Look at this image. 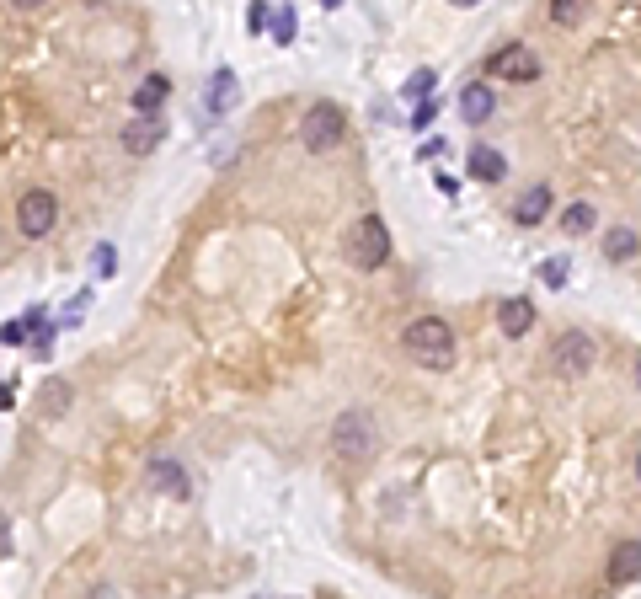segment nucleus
<instances>
[{
    "instance_id": "20e7f679",
    "label": "nucleus",
    "mask_w": 641,
    "mask_h": 599,
    "mask_svg": "<svg viewBox=\"0 0 641 599\" xmlns=\"http://www.w3.org/2000/svg\"><path fill=\"white\" fill-rule=\"evenodd\" d=\"M54 225H59V198L49 188H27L17 198V230H22L27 241H43Z\"/></svg>"
},
{
    "instance_id": "ddd939ff",
    "label": "nucleus",
    "mask_w": 641,
    "mask_h": 599,
    "mask_svg": "<svg viewBox=\"0 0 641 599\" xmlns=\"http://www.w3.org/2000/svg\"><path fill=\"white\" fill-rule=\"evenodd\" d=\"M166 97H171V81H166V75H145V81H139V91H134L139 118H155V113L166 107Z\"/></svg>"
},
{
    "instance_id": "393cba45",
    "label": "nucleus",
    "mask_w": 641,
    "mask_h": 599,
    "mask_svg": "<svg viewBox=\"0 0 641 599\" xmlns=\"http://www.w3.org/2000/svg\"><path fill=\"white\" fill-rule=\"evenodd\" d=\"M0 343H11V348H17V343H33L27 321H22V316H17V321H6V327H0Z\"/></svg>"
},
{
    "instance_id": "bb28decb",
    "label": "nucleus",
    "mask_w": 641,
    "mask_h": 599,
    "mask_svg": "<svg viewBox=\"0 0 641 599\" xmlns=\"http://www.w3.org/2000/svg\"><path fill=\"white\" fill-rule=\"evenodd\" d=\"M433 188H439L444 198H455V193H460V177H455V172H449V166H444V172H433Z\"/></svg>"
},
{
    "instance_id": "39448f33",
    "label": "nucleus",
    "mask_w": 641,
    "mask_h": 599,
    "mask_svg": "<svg viewBox=\"0 0 641 599\" xmlns=\"http://www.w3.org/2000/svg\"><path fill=\"white\" fill-rule=\"evenodd\" d=\"M353 263L358 268H385L390 263V230H385L380 214H364V220H358V230H353Z\"/></svg>"
},
{
    "instance_id": "6e6552de",
    "label": "nucleus",
    "mask_w": 641,
    "mask_h": 599,
    "mask_svg": "<svg viewBox=\"0 0 641 599\" xmlns=\"http://www.w3.org/2000/svg\"><path fill=\"white\" fill-rule=\"evenodd\" d=\"M492 107H497V91H492L487 81L460 86V118H465V124H487V118H492Z\"/></svg>"
},
{
    "instance_id": "72a5a7b5",
    "label": "nucleus",
    "mask_w": 641,
    "mask_h": 599,
    "mask_svg": "<svg viewBox=\"0 0 641 599\" xmlns=\"http://www.w3.org/2000/svg\"><path fill=\"white\" fill-rule=\"evenodd\" d=\"M636 476H641V455H636Z\"/></svg>"
},
{
    "instance_id": "7c9ffc66",
    "label": "nucleus",
    "mask_w": 641,
    "mask_h": 599,
    "mask_svg": "<svg viewBox=\"0 0 641 599\" xmlns=\"http://www.w3.org/2000/svg\"><path fill=\"white\" fill-rule=\"evenodd\" d=\"M11 391H17V386H0V412H6L11 402H17V396H11Z\"/></svg>"
},
{
    "instance_id": "2f4dec72",
    "label": "nucleus",
    "mask_w": 641,
    "mask_h": 599,
    "mask_svg": "<svg viewBox=\"0 0 641 599\" xmlns=\"http://www.w3.org/2000/svg\"><path fill=\"white\" fill-rule=\"evenodd\" d=\"M91 599H113V589H91Z\"/></svg>"
},
{
    "instance_id": "7ed1b4c3",
    "label": "nucleus",
    "mask_w": 641,
    "mask_h": 599,
    "mask_svg": "<svg viewBox=\"0 0 641 599\" xmlns=\"http://www.w3.org/2000/svg\"><path fill=\"white\" fill-rule=\"evenodd\" d=\"M342 134H348V118H342L337 102H316V107L300 118V145H305V150H337Z\"/></svg>"
},
{
    "instance_id": "473e14b6",
    "label": "nucleus",
    "mask_w": 641,
    "mask_h": 599,
    "mask_svg": "<svg viewBox=\"0 0 641 599\" xmlns=\"http://www.w3.org/2000/svg\"><path fill=\"white\" fill-rule=\"evenodd\" d=\"M636 386H641V359H636Z\"/></svg>"
},
{
    "instance_id": "5701e85b",
    "label": "nucleus",
    "mask_w": 641,
    "mask_h": 599,
    "mask_svg": "<svg viewBox=\"0 0 641 599\" xmlns=\"http://www.w3.org/2000/svg\"><path fill=\"white\" fill-rule=\"evenodd\" d=\"M433 81H439V75L433 70H417L412 81H406V97H417V102H428V91H433Z\"/></svg>"
},
{
    "instance_id": "2eb2a0df",
    "label": "nucleus",
    "mask_w": 641,
    "mask_h": 599,
    "mask_svg": "<svg viewBox=\"0 0 641 599\" xmlns=\"http://www.w3.org/2000/svg\"><path fill=\"white\" fill-rule=\"evenodd\" d=\"M471 177H476V182H503V177H508L503 150H492V145H471Z\"/></svg>"
},
{
    "instance_id": "f03ea898",
    "label": "nucleus",
    "mask_w": 641,
    "mask_h": 599,
    "mask_svg": "<svg viewBox=\"0 0 641 599\" xmlns=\"http://www.w3.org/2000/svg\"><path fill=\"white\" fill-rule=\"evenodd\" d=\"M332 455L348 460V466H364V460L374 455V423L364 418V412H342V418L332 423Z\"/></svg>"
},
{
    "instance_id": "9b49d317",
    "label": "nucleus",
    "mask_w": 641,
    "mask_h": 599,
    "mask_svg": "<svg viewBox=\"0 0 641 599\" xmlns=\"http://www.w3.org/2000/svg\"><path fill=\"white\" fill-rule=\"evenodd\" d=\"M150 487H161V493L171 498H193V482H187V471L177 466V460H150Z\"/></svg>"
},
{
    "instance_id": "0eeeda50",
    "label": "nucleus",
    "mask_w": 641,
    "mask_h": 599,
    "mask_svg": "<svg viewBox=\"0 0 641 599\" xmlns=\"http://www.w3.org/2000/svg\"><path fill=\"white\" fill-rule=\"evenodd\" d=\"M588 364H593V343H588V337L583 332H561L556 337V370L561 375H583Z\"/></svg>"
},
{
    "instance_id": "dca6fc26",
    "label": "nucleus",
    "mask_w": 641,
    "mask_h": 599,
    "mask_svg": "<svg viewBox=\"0 0 641 599\" xmlns=\"http://www.w3.org/2000/svg\"><path fill=\"white\" fill-rule=\"evenodd\" d=\"M236 91H241V81H236V70H214V81H209V118H220V113H230V102H236Z\"/></svg>"
},
{
    "instance_id": "aec40b11",
    "label": "nucleus",
    "mask_w": 641,
    "mask_h": 599,
    "mask_svg": "<svg viewBox=\"0 0 641 599\" xmlns=\"http://www.w3.org/2000/svg\"><path fill=\"white\" fill-rule=\"evenodd\" d=\"M91 273H97V279H113V273H118V247H113V241H102V247L91 252Z\"/></svg>"
},
{
    "instance_id": "cd10ccee",
    "label": "nucleus",
    "mask_w": 641,
    "mask_h": 599,
    "mask_svg": "<svg viewBox=\"0 0 641 599\" xmlns=\"http://www.w3.org/2000/svg\"><path fill=\"white\" fill-rule=\"evenodd\" d=\"M268 11L273 6H252V11H246V27H252V33H268Z\"/></svg>"
},
{
    "instance_id": "f3484780",
    "label": "nucleus",
    "mask_w": 641,
    "mask_h": 599,
    "mask_svg": "<svg viewBox=\"0 0 641 599\" xmlns=\"http://www.w3.org/2000/svg\"><path fill=\"white\" fill-rule=\"evenodd\" d=\"M636 247H641V236H636L631 225L604 230V257H609V263H625V257H636Z\"/></svg>"
},
{
    "instance_id": "a878e982",
    "label": "nucleus",
    "mask_w": 641,
    "mask_h": 599,
    "mask_svg": "<svg viewBox=\"0 0 641 599\" xmlns=\"http://www.w3.org/2000/svg\"><path fill=\"white\" fill-rule=\"evenodd\" d=\"M54 337H59V327H43V332L33 337V343H27V348H33L38 359H49V353H54Z\"/></svg>"
},
{
    "instance_id": "9d476101",
    "label": "nucleus",
    "mask_w": 641,
    "mask_h": 599,
    "mask_svg": "<svg viewBox=\"0 0 641 599\" xmlns=\"http://www.w3.org/2000/svg\"><path fill=\"white\" fill-rule=\"evenodd\" d=\"M497 327H503V337H524L529 327H535V300H524V295H513L497 305Z\"/></svg>"
},
{
    "instance_id": "c85d7f7f",
    "label": "nucleus",
    "mask_w": 641,
    "mask_h": 599,
    "mask_svg": "<svg viewBox=\"0 0 641 599\" xmlns=\"http://www.w3.org/2000/svg\"><path fill=\"white\" fill-rule=\"evenodd\" d=\"M551 17H556L561 27H567V22H577V17H583V11H577L572 0H556V11H551Z\"/></svg>"
},
{
    "instance_id": "f257e3e1",
    "label": "nucleus",
    "mask_w": 641,
    "mask_h": 599,
    "mask_svg": "<svg viewBox=\"0 0 641 599\" xmlns=\"http://www.w3.org/2000/svg\"><path fill=\"white\" fill-rule=\"evenodd\" d=\"M401 343L422 370H449V364H455V332H449L444 316H417Z\"/></svg>"
},
{
    "instance_id": "6ab92c4d",
    "label": "nucleus",
    "mask_w": 641,
    "mask_h": 599,
    "mask_svg": "<svg viewBox=\"0 0 641 599\" xmlns=\"http://www.w3.org/2000/svg\"><path fill=\"white\" fill-rule=\"evenodd\" d=\"M593 225H599V214H593V204H583V198L561 209V230H567V236H588Z\"/></svg>"
},
{
    "instance_id": "4468645a",
    "label": "nucleus",
    "mask_w": 641,
    "mask_h": 599,
    "mask_svg": "<svg viewBox=\"0 0 641 599\" xmlns=\"http://www.w3.org/2000/svg\"><path fill=\"white\" fill-rule=\"evenodd\" d=\"M641 578V541H620L609 557V583H636Z\"/></svg>"
},
{
    "instance_id": "4be33fe9",
    "label": "nucleus",
    "mask_w": 641,
    "mask_h": 599,
    "mask_svg": "<svg viewBox=\"0 0 641 599\" xmlns=\"http://www.w3.org/2000/svg\"><path fill=\"white\" fill-rule=\"evenodd\" d=\"M49 396H43V412H59V407H70V386L65 380H49V386H43Z\"/></svg>"
},
{
    "instance_id": "b1692460",
    "label": "nucleus",
    "mask_w": 641,
    "mask_h": 599,
    "mask_svg": "<svg viewBox=\"0 0 641 599\" xmlns=\"http://www.w3.org/2000/svg\"><path fill=\"white\" fill-rule=\"evenodd\" d=\"M433 118H439V102L428 97V102H417V113H412V124H406V129H412V134H422V129L433 124Z\"/></svg>"
},
{
    "instance_id": "1a4fd4ad",
    "label": "nucleus",
    "mask_w": 641,
    "mask_h": 599,
    "mask_svg": "<svg viewBox=\"0 0 641 599\" xmlns=\"http://www.w3.org/2000/svg\"><path fill=\"white\" fill-rule=\"evenodd\" d=\"M161 140H166V124H161V118H134V124L123 129V150H129V156H150Z\"/></svg>"
},
{
    "instance_id": "423d86ee",
    "label": "nucleus",
    "mask_w": 641,
    "mask_h": 599,
    "mask_svg": "<svg viewBox=\"0 0 641 599\" xmlns=\"http://www.w3.org/2000/svg\"><path fill=\"white\" fill-rule=\"evenodd\" d=\"M487 75L492 81H535L540 59H535V49H524V43H508V49H497L487 59Z\"/></svg>"
},
{
    "instance_id": "c756f323",
    "label": "nucleus",
    "mask_w": 641,
    "mask_h": 599,
    "mask_svg": "<svg viewBox=\"0 0 641 599\" xmlns=\"http://www.w3.org/2000/svg\"><path fill=\"white\" fill-rule=\"evenodd\" d=\"M417 156H422V161H439V156H444V140H428V145L417 150Z\"/></svg>"
},
{
    "instance_id": "412c9836",
    "label": "nucleus",
    "mask_w": 641,
    "mask_h": 599,
    "mask_svg": "<svg viewBox=\"0 0 641 599\" xmlns=\"http://www.w3.org/2000/svg\"><path fill=\"white\" fill-rule=\"evenodd\" d=\"M567 273H572V268H567V257H551V263L540 268V279L551 284V289H567Z\"/></svg>"
},
{
    "instance_id": "a211bd4d",
    "label": "nucleus",
    "mask_w": 641,
    "mask_h": 599,
    "mask_svg": "<svg viewBox=\"0 0 641 599\" xmlns=\"http://www.w3.org/2000/svg\"><path fill=\"white\" fill-rule=\"evenodd\" d=\"M294 33H300V17H294V6H273V11H268V38L278 43V49H289Z\"/></svg>"
},
{
    "instance_id": "f8f14e48",
    "label": "nucleus",
    "mask_w": 641,
    "mask_h": 599,
    "mask_svg": "<svg viewBox=\"0 0 641 599\" xmlns=\"http://www.w3.org/2000/svg\"><path fill=\"white\" fill-rule=\"evenodd\" d=\"M545 214H551V188H545V182H535V188H524L513 198V220L519 225H540Z\"/></svg>"
}]
</instances>
